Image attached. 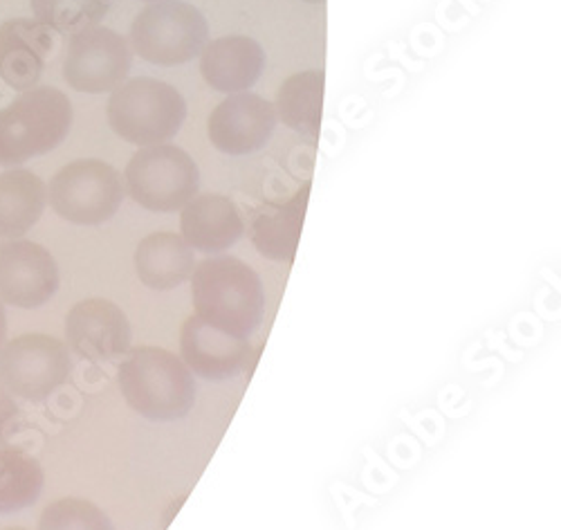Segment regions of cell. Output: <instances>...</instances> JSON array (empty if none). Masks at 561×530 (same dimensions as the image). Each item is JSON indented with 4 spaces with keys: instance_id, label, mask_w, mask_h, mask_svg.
Instances as JSON below:
<instances>
[{
    "instance_id": "1",
    "label": "cell",
    "mask_w": 561,
    "mask_h": 530,
    "mask_svg": "<svg viewBox=\"0 0 561 530\" xmlns=\"http://www.w3.org/2000/svg\"><path fill=\"white\" fill-rule=\"evenodd\" d=\"M192 297L196 317L243 340H250L263 322V281L254 268L237 257L218 255L196 263Z\"/></svg>"
},
{
    "instance_id": "2",
    "label": "cell",
    "mask_w": 561,
    "mask_h": 530,
    "mask_svg": "<svg viewBox=\"0 0 561 530\" xmlns=\"http://www.w3.org/2000/svg\"><path fill=\"white\" fill-rule=\"evenodd\" d=\"M126 405L147 420L175 422L196 405V377L180 356L160 347L128 349L117 371Z\"/></svg>"
},
{
    "instance_id": "3",
    "label": "cell",
    "mask_w": 561,
    "mask_h": 530,
    "mask_svg": "<svg viewBox=\"0 0 561 530\" xmlns=\"http://www.w3.org/2000/svg\"><path fill=\"white\" fill-rule=\"evenodd\" d=\"M70 128L72 104L66 92L50 86L23 90L21 98L0 111V167L50 154Z\"/></svg>"
},
{
    "instance_id": "4",
    "label": "cell",
    "mask_w": 561,
    "mask_h": 530,
    "mask_svg": "<svg viewBox=\"0 0 561 530\" xmlns=\"http://www.w3.org/2000/svg\"><path fill=\"white\" fill-rule=\"evenodd\" d=\"M106 111L111 128L137 147L169 142L186 120V102L180 90L153 77H135L119 83Z\"/></svg>"
},
{
    "instance_id": "5",
    "label": "cell",
    "mask_w": 561,
    "mask_h": 530,
    "mask_svg": "<svg viewBox=\"0 0 561 530\" xmlns=\"http://www.w3.org/2000/svg\"><path fill=\"white\" fill-rule=\"evenodd\" d=\"M124 187L139 207L169 214L198 196L201 171L184 149L162 142L142 147L130 158L124 171Z\"/></svg>"
},
{
    "instance_id": "6",
    "label": "cell",
    "mask_w": 561,
    "mask_h": 530,
    "mask_svg": "<svg viewBox=\"0 0 561 530\" xmlns=\"http://www.w3.org/2000/svg\"><path fill=\"white\" fill-rule=\"evenodd\" d=\"M209 41L207 19L184 0H158L130 25L133 50L156 66H180L201 57Z\"/></svg>"
},
{
    "instance_id": "7",
    "label": "cell",
    "mask_w": 561,
    "mask_h": 530,
    "mask_svg": "<svg viewBox=\"0 0 561 530\" xmlns=\"http://www.w3.org/2000/svg\"><path fill=\"white\" fill-rule=\"evenodd\" d=\"M70 373V349L57 337L27 332L0 347V384L16 398L30 403L50 398Z\"/></svg>"
},
{
    "instance_id": "8",
    "label": "cell",
    "mask_w": 561,
    "mask_h": 530,
    "mask_svg": "<svg viewBox=\"0 0 561 530\" xmlns=\"http://www.w3.org/2000/svg\"><path fill=\"white\" fill-rule=\"evenodd\" d=\"M126 187L119 171L102 160H75L50 180L48 199L53 210L75 225H102L111 221Z\"/></svg>"
},
{
    "instance_id": "9",
    "label": "cell",
    "mask_w": 561,
    "mask_h": 530,
    "mask_svg": "<svg viewBox=\"0 0 561 530\" xmlns=\"http://www.w3.org/2000/svg\"><path fill=\"white\" fill-rule=\"evenodd\" d=\"M133 55L128 41L108 27H88L72 34L64 77L79 92L102 94L115 90L130 72Z\"/></svg>"
},
{
    "instance_id": "10",
    "label": "cell",
    "mask_w": 561,
    "mask_h": 530,
    "mask_svg": "<svg viewBox=\"0 0 561 530\" xmlns=\"http://www.w3.org/2000/svg\"><path fill=\"white\" fill-rule=\"evenodd\" d=\"M59 291V266L43 246L25 238L0 244V302L16 308H41Z\"/></svg>"
},
{
    "instance_id": "11",
    "label": "cell",
    "mask_w": 561,
    "mask_h": 530,
    "mask_svg": "<svg viewBox=\"0 0 561 530\" xmlns=\"http://www.w3.org/2000/svg\"><path fill=\"white\" fill-rule=\"evenodd\" d=\"M274 128V104L254 92L227 94L207 120L209 142L227 156H250L261 151Z\"/></svg>"
},
{
    "instance_id": "12",
    "label": "cell",
    "mask_w": 561,
    "mask_h": 530,
    "mask_svg": "<svg viewBox=\"0 0 561 530\" xmlns=\"http://www.w3.org/2000/svg\"><path fill=\"white\" fill-rule=\"evenodd\" d=\"M130 322L126 313L108 300H85L70 308L66 317L68 347L92 362L117 360L130 349Z\"/></svg>"
},
{
    "instance_id": "13",
    "label": "cell",
    "mask_w": 561,
    "mask_h": 530,
    "mask_svg": "<svg viewBox=\"0 0 561 530\" xmlns=\"http://www.w3.org/2000/svg\"><path fill=\"white\" fill-rule=\"evenodd\" d=\"M250 340L229 335L192 315L180 332V358L190 371L209 382H225L248 369Z\"/></svg>"
},
{
    "instance_id": "14",
    "label": "cell",
    "mask_w": 561,
    "mask_h": 530,
    "mask_svg": "<svg viewBox=\"0 0 561 530\" xmlns=\"http://www.w3.org/2000/svg\"><path fill=\"white\" fill-rule=\"evenodd\" d=\"M53 47L55 32L41 21H5L0 25V79L21 92L34 88Z\"/></svg>"
},
{
    "instance_id": "15",
    "label": "cell",
    "mask_w": 561,
    "mask_h": 530,
    "mask_svg": "<svg viewBox=\"0 0 561 530\" xmlns=\"http://www.w3.org/2000/svg\"><path fill=\"white\" fill-rule=\"evenodd\" d=\"M265 70V50L252 36L233 34L207 41L201 75L218 92H248Z\"/></svg>"
},
{
    "instance_id": "16",
    "label": "cell",
    "mask_w": 561,
    "mask_h": 530,
    "mask_svg": "<svg viewBox=\"0 0 561 530\" xmlns=\"http://www.w3.org/2000/svg\"><path fill=\"white\" fill-rule=\"evenodd\" d=\"M245 234V223L227 196L203 194L182 207L180 236L192 250L220 255L237 246Z\"/></svg>"
},
{
    "instance_id": "17",
    "label": "cell",
    "mask_w": 561,
    "mask_h": 530,
    "mask_svg": "<svg viewBox=\"0 0 561 530\" xmlns=\"http://www.w3.org/2000/svg\"><path fill=\"white\" fill-rule=\"evenodd\" d=\"M196 270V255L190 244L173 232H156L139 240L135 250V272L147 287L158 293L190 281Z\"/></svg>"
},
{
    "instance_id": "18",
    "label": "cell",
    "mask_w": 561,
    "mask_h": 530,
    "mask_svg": "<svg viewBox=\"0 0 561 530\" xmlns=\"http://www.w3.org/2000/svg\"><path fill=\"white\" fill-rule=\"evenodd\" d=\"M45 203L48 189L36 173L27 169L0 173V238L25 236L41 218Z\"/></svg>"
},
{
    "instance_id": "19",
    "label": "cell",
    "mask_w": 561,
    "mask_h": 530,
    "mask_svg": "<svg viewBox=\"0 0 561 530\" xmlns=\"http://www.w3.org/2000/svg\"><path fill=\"white\" fill-rule=\"evenodd\" d=\"M323 70H306L288 77L276 92V117L308 142H317L323 109Z\"/></svg>"
},
{
    "instance_id": "20",
    "label": "cell",
    "mask_w": 561,
    "mask_h": 530,
    "mask_svg": "<svg viewBox=\"0 0 561 530\" xmlns=\"http://www.w3.org/2000/svg\"><path fill=\"white\" fill-rule=\"evenodd\" d=\"M308 191L310 184H306L304 191H299L290 203L267 210L259 218H254L252 240L263 257L274 261L293 259L304 225Z\"/></svg>"
},
{
    "instance_id": "21",
    "label": "cell",
    "mask_w": 561,
    "mask_h": 530,
    "mask_svg": "<svg viewBox=\"0 0 561 530\" xmlns=\"http://www.w3.org/2000/svg\"><path fill=\"white\" fill-rule=\"evenodd\" d=\"M43 470L34 456L21 448L0 446V515L30 508L41 497Z\"/></svg>"
},
{
    "instance_id": "22",
    "label": "cell",
    "mask_w": 561,
    "mask_h": 530,
    "mask_svg": "<svg viewBox=\"0 0 561 530\" xmlns=\"http://www.w3.org/2000/svg\"><path fill=\"white\" fill-rule=\"evenodd\" d=\"M36 21L59 34L95 27L108 14L113 0H30Z\"/></svg>"
},
{
    "instance_id": "23",
    "label": "cell",
    "mask_w": 561,
    "mask_h": 530,
    "mask_svg": "<svg viewBox=\"0 0 561 530\" xmlns=\"http://www.w3.org/2000/svg\"><path fill=\"white\" fill-rule=\"evenodd\" d=\"M38 530H115V526L100 506L66 497L41 512Z\"/></svg>"
},
{
    "instance_id": "24",
    "label": "cell",
    "mask_w": 561,
    "mask_h": 530,
    "mask_svg": "<svg viewBox=\"0 0 561 530\" xmlns=\"http://www.w3.org/2000/svg\"><path fill=\"white\" fill-rule=\"evenodd\" d=\"M21 418V409L14 403L12 394L0 384V446H5L16 429Z\"/></svg>"
},
{
    "instance_id": "25",
    "label": "cell",
    "mask_w": 561,
    "mask_h": 530,
    "mask_svg": "<svg viewBox=\"0 0 561 530\" xmlns=\"http://www.w3.org/2000/svg\"><path fill=\"white\" fill-rule=\"evenodd\" d=\"M5 337H8V317H5L3 302H0V347L5 345Z\"/></svg>"
},
{
    "instance_id": "26",
    "label": "cell",
    "mask_w": 561,
    "mask_h": 530,
    "mask_svg": "<svg viewBox=\"0 0 561 530\" xmlns=\"http://www.w3.org/2000/svg\"><path fill=\"white\" fill-rule=\"evenodd\" d=\"M304 3H310V5H319V3H323V0H304Z\"/></svg>"
},
{
    "instance_id": "27",
    "label": "cell",
    "mask_w": 561,
    "mask_h": 530,
    "mask_svg": "<svg viewBox=\"0 0 561 530\" xmlns=\"http://www.w3.org/2000/svg\"><path fill=\"white\" fill-rule=\"evenodd\" d=\"M5 530H27V528H19V526H16V528H5Z\"/></svg>"
},
{
    "instance_id": "28",
    "label": "cell",
    "mask_w": 561,
    "mask_h": 530,
    "mask_svg": "<svg viewBox=\"0 0 561 530\" xmlns=\"http://www.w3.org/2000/svg\"><path fill=\"white\" fill-rule=\"evenodd\" d=\"M145 3H158V0H145Z\"/></svg>"
}]
</instances>
